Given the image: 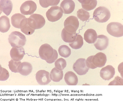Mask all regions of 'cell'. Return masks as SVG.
<instances>
[{"label":"cell","mask_w":123,"mask_h":101,"mask_svg":"<svg viewBox=\"0 0 123 101\" xmlns=\"http://www.w3.org/2000/svg\"><path fill=\"white\" fill-rule=\"evenodd\" d=\"M36 4L32 1H27L21 5L20 8L21 12L25 15H31L36 11Z\"/></svg>","instance_id":"obj_11"},{"label":"cell","mask_w":123,"mask_h":101,"mask_svg":"<svg viewBox=\"0 0 123 101\" xmlns=\"http://www.w3.org/2000/svg\"><path fill=\"white\" fill-rule=\"evenodd\" d=\"M109 86H122L123 85V80L120 77L117 76L114 80L110 83Z\"/></svg>","instance_id":"obj_33"},{"label":"cell","mask_w":123,"mask_h":101,"mask_svg":"<svg viewBox=\"0 0 123 101\" xmlns=\"http://www.w3.org/2000/svg\"><path fill=\"white\" fill-rule=\"evenodd\" d=\"M21 63L20 61H14L12 59H11L9 62L8 66L10 70L13 72L18 73V68Z\"/></svg>","instance_id":"obj_29"},{"label":"cell","mask_w":123,"mask_h":101,"mask_svg":"<svg viewBox=\"0 0 123 101\" xmlns=\"http://www.w3.org/2000/svg\"><path fill=\"white\" fill-rule=\"evenodd\" d=\"M107 61L105 54L102 52L97 53L93 55L92 62L93 64L97 67L101 68L104 66L105 65Z\"/></svg>","instance_id":"obj_14"},{"label":"cell","mask_w":123,"mask_h":101,"mask_svg":"<svg viewBox=\"0 0 123 101\" xmlns=\"http://www.w3.org/2000/svg\"><path fill=\"white\" fill-rule=\"evenodd\" d=\"M110 11L106 8L100 6L95 10L93 13V17L95 20L98 23L106 22L111 17Z\"/></svg>","instance_id":"obj_2"},{"label":"cell","mask_w":123,"mask_h":101,"mask_svg":"<svg viewBox=\"0 0 123 101\" xmlns=\"http://www.w3.org/2000/svg\"><path fill=\"white\" fill-rule=\"evenodd\" d=\"M0 76V80L1 81H5L7 80L9 77V74L8 71L6 69L1 66Z\"/></svg>","instance_id":"obj_31"},{"label":"cell","mask_w":123,"mask_h":101,"mask_svg":"<svg viewBox=\"0 0 123 101\" xmlns=\"http://www.w3.org/2000/svg\"><path fill=\"white\" fill-rule=\"evenodd\" d=\"M84 44L82 37L80 35L77 34L76 38L74 42L69 43V44L71 48L75 49H80Z\"/></svg>","instance_id":"obj_25"},{"label":"cell","mask_w":123,"mask_h":101,"mask_svg":"<svg viewBox=\"0 0 123 101\" xmlns=\"http://www.w3.org/2000/svg\"><path fill=\"white\" fill-rule=\"evenodd\" d=\"M9 19L6 16H2L0 18V31L3 33L7 32L10 27Z\"/></svg>","instance_id":"obj_23"},{"label":"cell","mask_w":123,"mask_h":101,"mask_svg":"<svg viewBox=\"0 0 123 101\" xmlns=\"http://www.w3.org/2000/svg\"><path fill=\"white\" fill-rule=\"evenodd\" d=\"M86 60L84 58H79L76 61L73 66L75 72L79 76H83L88 72L89 69L86 66Z\"/></svg>","instance_id":"obj_8"},{"label":"cell","mask_w":123,"mask_h":101,"mask_svg":"<svg viewBox=\"0 0 123 101\" xmlns=\"http://www.w3.org/2000/svg\"><path fill=\"white\" fill-rule=\"evenodd\" d=\"M60 0H39L40 5L43 7L47 8L49 6L57 5L58 4Z\"/></svg>","instance_id":"obj_30"},{"label":"cell","mask_w":123,"mask_h":101,"mask_svg":"<svg viewBox=\"0 0 123 101\" xmlns=\"http://www.w3.org/2000/svg\"><path fill=\"white\" fill-rule=\"evenodd\" d=\"M60 7L63 13L65 14H69L74 11L75 4L72 0H63L61 4Z\"/></svg>","instance_id":"obj_17"},{"label":"cell","mask_w":123,"mask_h":101,"mask_svg":"<svg viewBox=\"0 0 123 101\" xmlns=\"http://www.w3.org/2000/svg\"><path fill=\"white\" fill-rule=\"evenodd\" d=\"M109 39L106 36L100 35L98 36V38L94 45L96 48L100 50H105L109 45Z\"/></svg>","instance_id":"obj_13"},{"label":"cell","mask_w":123,"mask_h":101,"mask_svg":"<svg viewBox=\"0 0 123 101\" xmlns=\"http://www.w3.org/2000/svg\"><path fill=\"white\" fill-rule=\"evenodd\" d=\"M115 74V69L111 65H108L103 67L100 72V76L103 80L105 81L110 80L114 77Z\"/></svg>","instance_id":"obj_12"},{"label":"cell","mask_w":123,"mask_h":101,"mask_svg":"<svg viewBox=\"0 0 123 101\" xmlns=\"http://www.w3.org/2000/svg\"><path fill=\"white\" fill-rule=\"evenodd\" d=\"M63 76V71L57 70L55 67L51 70L49 75L51 80L55 82H58L62 80Z\"/></svg>","instance_id":"obj_22"},{"label":"cell","mask_w":123,"mask_h":101,"mask_svg":"<svg viewBox=\"0 0 123 101\" xmlns=\"http://www.w3.org/2000/svg\"><path fill=\"white\" fill-rule=\"evenodd\" d=\"M67 62L65 59L61 58L57 59L55 61V66L57 70L62 71L67 66Z\"/></svg>","instance_id":"obj_28"},{"label":"cell","mask_w":123,"mask_h":101,"mask_svg":"<svg viewBox=\"0 0 123 101\" xmlns=\"http://www.w3.org/2000/svg\"><path fill=\"white\" fill-rule=\"evenodd\" d=\"M79 1L82 4L83 8L88 11L94 9L97 4V0H79Z\"/></svg>","instance_id":"obj_24"},{"label":"cell","mask_w":123,"mask_h":101,"mask_svg":"<svg viewBox=\"0 0 123 101\" xmlns=\"http://www.w3.org/2000/svg\"><path fill=\"white\" fill-rule=\"evenodd\" d=\"M55 49L48 44L42 45L39 49V53L40 58L46 61L50 60L54 55Z\"/></svg>","instance_id":"obj_6"},{"label":"cell","mask_w":123,"mask_h":101,"mask_svg":"<svg viewBox=\"0 0 123 101\" xmlns=\"http://www.w3.org/2000/svg\"><path fill=\"white\" fill-rule=\"evenodd\" d=\"M65 82L68 86H76L78 84V77L76 74L72 71H68L64 76Z\"/></svg>","instance_id":"obj_18"},{"label":"cell","mask_w":123,"mask_h":101,"mask_svg":"<svg viewBox=\"0 0 123 101\" xmlns=\"http://www.w3.org/2000/svg\"><path fill=\"white\" fill-rule=\"evenodd\" d=\"M77 17L83 21H87L90 17V13L84 10L81 9L78 10L77 12Z\"/></svg>","instance_id":"obj_27"},{"label":"cell","mask_w":123,"mask_h":101,"mask_svg":"<svg viewBox=\"0 0 123 101\" xmlns=\"http://www.w3.org/2000/svg\"><path fill=\"white\" fill-rule=\"evenodd\" d=\"M93 57V55L89 57L86 60L85 63H86V66L89 69H94L97 68V67L95 66L93 63L92 59Z\"/></svg>","instance_id":"obj_34"},{"label":"cell","mask_w":123,"mask_h":101,"mask_svg":"<svg viewBox=\"0 0 123 101\" xmlns=\"http://www.w3.org/2000/svg\"><path fill=\"white\" fill-rule=\"evenodd\" d=\"M63 13L62 10L58 6L51 7L46 13V16L48 20L54 22L59 20L62 17Z\"/></svg>","instance_id":"obj_4"},{"label":"cell","mask_w":123,"mask_h":101,"mask_svg":"<svg viewBox=\"0 0 123 101\" xmlns=\"http://www.w3.org/2000/svg\"><path fill=\"white\" fill-rule=\"evenodd\" d=\"M76 32L69 33L63 28L61 33V37L63 40L67 43H72L75 41L77 36Z\"/></svg>","instance_id":"obj_21"},{"label":"cell","mask_w":123,"mask_h":101,"mask_svg":"<svg viewBox=\"0 0 123 101\" xmlns=\"http://www.w3.org/2000/svg\"><path fill=\"white\" fill-rule=\"evenodd\" d=\"M50 73L45 70H40L36 74L35 78L38 83L41 86H45L51 82Z\"/></svg>","instance_id":"obj_10"},{"label":"cell","mask_w":123,"mask_h":101,"mask_svg":"<svg viewBox=\"0 0 123 101\" xmlns=\"http://www.w3.org/2000/svg\"><path fill=\"white\" fill-rule=\"evenodd\" d=\"M0 2L1 13L3 12L7 16L9 15L12 9V1L10 0H1Z\"/></svg>","instance_id":"obj_20"},{"label":"cell","mask_w":123,"mask_h":101,"mask_svg":"<svg viewBox=\"0 0 123 101\" xmlns=\"http://www.w3.org/2000/svg\"><path fill=\"white\" fill-rule=\"evenodd\" d=\"M29 26L35 30L40 29L44 26L45 23L44 18L41 15L33 14L27 18Z\"/></svg>","instance_id":"obj_3"},{"label":"cell","mask_w":123,"mask_h":101,"mask_svg":"<svg viewBox=\"0 0 123 101\" xmlns=\"http://www.w3.org/2000/svg\"><path fill=\"white\" fill-rule=\"evenodd\" d=\"M58 54L57 51L55 49V52L53 56L50 60L46 61V62L49 64H52L56 61L58 58Z\"/></svg>","instance_id":"obj_35"},{"label":"cell","mask_w":123,"mask_h":101,"mask_svg":"<svg viewBox=\"0 0 123 101\" xmlns=\"http://www.w3.org/2000/svg\"><path fill=\"white\" fill-rule=\"evenodd\" d=\"M9 42L13 47L19 48L25 45L26 39L25 35L19 32L15 31L12 32L9 35Z\"/></svg>","instance_id":"obj_1"},{"label":"cell","mask_w":123,"mask_h":101,"mask_svg":"<svg viewBox=\"0 0 123 101\" xmlns=\"http://www.w3.org/2000/svg\"><path fill=\"white\" fill-rule=\"evenodd\" d=\"M64 29L68 32L71 33L76 32L79 26V22L76 17L71 16L65 19L64 23Z\"/></svg>","instance_id":"obj_5"},{"label":"cell","mask_w":123,"mask_h":101,"mask_svg":"<svg viewBox=\"0 0 123 101\" xmlns=\"http://www.w3.org/2000/svg\"><path fill=\"white\" fill-rule=\"evenodd\" d=\"M18 73L22 76H27L31 74L33 70L32 65L28 62L21 63L18 68Z\"/></svg>","instance_id":"obj_16"},{"label":"cell","mask_w":123,"mask_h":101,"mask_svg":"<svg viewBox=\"0 0 123 101\" xmlns=\"http://www.w3.org/2000/svg\"><path fill=\"white\" fill-rule=\"evenodd\" d=\"M98 35L96 31L92 29H87L84 34V39L89 44H93L98 38Z\"/></svg>","instance_id":"obj_19"},{"label":"cell","mask_w":123,"mask_h":101,"mask_svg":"<svg viewBox=\"0 0 123 101\" xmlns=\"http://www.w3.org/2000/svg\"><path fill=\"white\" fill-rule=\"evenodd\" d=\"M25 54V51L23 47L19 48L13 47L10 52L12 59L16 61H20L22 59Z\"/></svg>","instance_id":"obj_15"},{"label":"cell","mask_w":123,"mask_h":101,"mask_svg":"<svg viewBox=\"0 0 123 101\" xmlns=\"http://www.w3.org/2000/svg\"><path fill=\"white\" fill-rule=\"evenodd\" d=\"M58 52L61 56L65 58H68L70 56L71 53L70 49L66 45H62L59 47Z\"/></svg>","instance_id":"obj_26"},{"label":"cell","mask_w":123,"mask_h":101,"mask_svg":"<svg viewBox=\"0 0 123 101\" xmlns=\"http://www.w3.org/2000/svg\"><path fill=\"white\" fill-rule=\"evenodd\" d=\"M21 31L25 34L27 35H30L34 32L35 30L32 28L28 24V23L24 26L21 29Z\"/></svg>","instance_id":"obj_32"},{"label":"cell","mask_w":123,"mask_h":101,"mask_svg":"<svg viewBox=\"0 0 123 101\" xmlns=\"http://www.w3.org/2000/svg\"><path fill=\"white\" fill-rule=\"evenodd\" d=\"M107 30L113 36L119 37L123 36V25L120 23L113 22L109 24L107 26Z\"/></svg>","instance_id":"obj_7"},{"label":"cell","mask_w":123,"mask_h":101,"mask_svg":"<svg viewBox=\"0 0 123 101\" xmlns=\"http://www.w3.org/2000/svg\"><path fill=\"white\" fill-rule=\"evenodd\" d=\"M11 21L13 27L21 29L27 23V18L20 13H15L12 17Z\"/></svg>","instance_id":"obj_9"}]
</instances>
